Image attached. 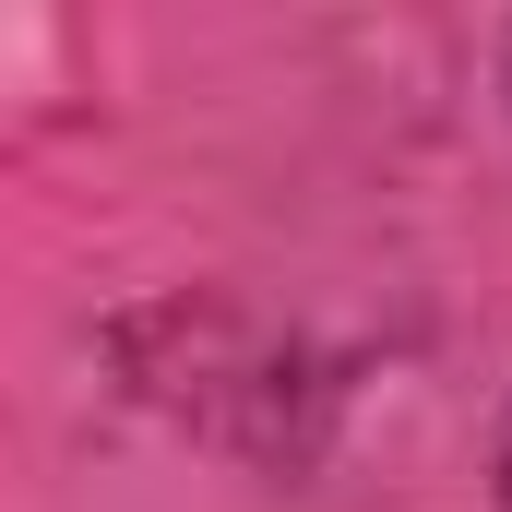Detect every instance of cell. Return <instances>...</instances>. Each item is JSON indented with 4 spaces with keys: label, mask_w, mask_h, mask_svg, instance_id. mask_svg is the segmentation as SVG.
Listing matches in <instances>:
<instances>
[{
    "label": "cell",
    "mask_w": 512,
    "mask_h": 512,
    "mask_svg": "<svg viewBox=\"0 0 512 512\" xmlns=\"http://www.w3.org/2000/svg\"><path fill=\"white\" fill-rule=\"evenodd\" d=\"M501 489H512V441H501Z\"/></svg>",
    "instance_id": "6da1fadb"
}]
</instances>
